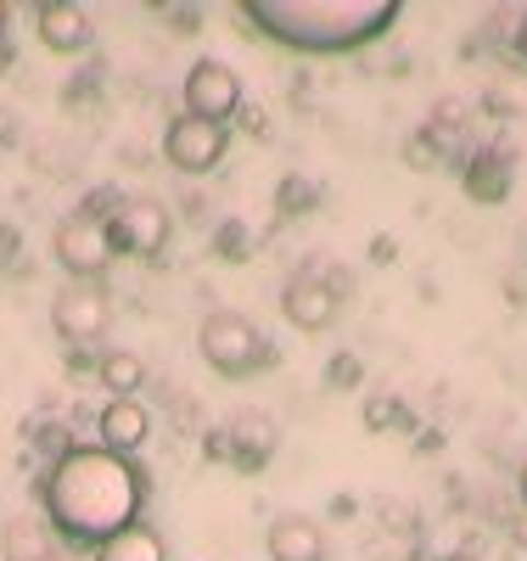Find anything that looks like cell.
Instances as JSON below:
<instances>
[{"label":"cell","mask_w":527,"mask_h":561,"mask_svg":"<svg viewBox=\"0 0 527 561\" xmlns=\"http://www.w3.org/2000/svg\"><path fill=\"white\" fill-rule=\"evenodd\" d=\"M354 511H359V500H354V494H337V500H331V517H337V523H348Z\"/></svg>","instance_id":"cell-30"},{"label":"cell","mask_w":527,"mask_h":561,"mask_svg":"<svg viewBox=\"0 0 527 561\" xmlns=\"http://www.w3.org/2000/svg\"><path fill=\"white\" fill-rule=\"evenodd\" d=\"M280 314H286V325H298V332H325V325L337 320V287L320 280L314 270H298L280 287Z\"/></svg>","instance_id":"cell-10"},{"label":"cell","mask_w":527,"mask_h":561,"mask_svg":"<svg viewBox=\"0 0 527 561\" xmlns=\"http://www.w3.org/2000/svg\"><path fill=\"white\" fill-rule=\"evenodd\" d=\"M225 433H230V466H236L242 478H259L264 466L275 460V449H280V427H275V415H270V410H259V404L236 410Z\"/></svg>","instance_id":"cell-9"},{"label":"cell","mask_w":527,"mask_h":561,"mask_svg":"<svg viewBox=\"0 0 527 561\" xmlns=\"http://www.w3.org/2000/svg\"><path fill=\"white\" fill-rule=\"evenodd\" d=\"M365 427H370V433H388V427L410 433L415 415H410V404H404L399 393H376V399H365Z\"/></svg>","instance_id":"cell-19"},{"label":"cell","mask_w":527,"mask_h":561,"mask_svg":"<svg viewBox=\"0 0 527 561\" xmlns=\"http://www.w3.org/2000/svg\"><path fill=\"white\" fill-rule=\"evenodd\" d=\"M359 382H365V359H359V354H348V348H343V354H331V359H325V388L354 393Z\"/></svg>","instance_id":"cell-22"},{"label":"cell","mask_w":527,"mask_h":561,"mask_svg":"<svg viewBox=\"0 0 527 561\" xmlns=\"http://www.w3.org/2000/svg\"><path fill=\"white\" fill-rule=\"evenodd\" d=\"M248 23L270 39H280L286 51H314L337 57L359 51L376 34H388L399 23V0H248Z\"/></svg>","instance_id":"cell-2"},{"label":"cell","mask_w":527,"mask_h":561,"mask_svg":"<svg viewBox=\"0 0 527 561\" xmlns=\"http://www.w3.org/2000/svg\"><path fill=\"white\" fill-rule=\"evenodd\" d=\"M511 62L516 68H527V12L516 18V28H511Z\"/></svg>","instance_id":"cell-26"},{"label":"cell","mask_w":527,"mask_h":561,"mask_svg":"<svg viewBox=\"0 0 527 561\" xmlns=\"http://www.w3.org/2000/svg\"><path fill=\"white\" fill-rule=\"evenodd\" d=\"M444 561H483V556H477V550H455V556H444Z\"/></svg>","instance_id":"cell-33"},{"label":"cell","mask_w":527,"mask_h":561,"mask_svg":"<svg viewBox=\"0 0 527 561\" xmlns=\"http://www.w3.org/2000/svg\"><path fill=\"white\" fill-rule=\"evenodd\" d=\"M7 28H12V7L0 0V39H7Z\"/></svg>","instance_id":"cell-32"},{"label":"cell","mask_w":527,"mask_h":561,"mask_svg":"<svg viewBox=\"0 0 527 561\" xmlns=\"http://www.w3.org/2000/svg\"><path fill=\"white\" fill-rule=\"evenodd\" d=\"M264 550H270V561H331L325 528L314 517H298V511H280L264 528Z\"/></svg>","instance_id":"cell-14"},{"label":"cell","mask_w":527,"mask_h":561,"mask_svg":"<svg viewBox=\"0 0 527 561\" xmlns=\"http://www.w3.org/2000/svg\"><path fill=\"white\" fill-rule=\"evenodd\" d=\"M180 102H185L191 118L230 124L236 113H242L248 96H242V79H236L230 62H219V57H197V62H191V73H185V84H180Z\"/></svg>","instance_id":"cell-6"},{"label":"cell","mask_w":527,"mask_h":561,"mask_svg":"<svg viewBox=\"0 0 527 561\" xmlns=\"http://www.w3.org/2000/svg\"><path fill=\"white\" fill-rule=\"evenodd\" d=\"M147 494H152V478L140 472V460L113 455L102 444H73L39 478L45 528L73 550H95L113 534L135 528L140 511H147Z\"/></svg>","instance_id":"cell-1"},{"label":"cell","mask_w":527,"mask_h":561,"mask_svg":"<svg viewBox=\"0 0 527 561\" xmlns=\"http://www.w3.org/2000/svg\"><path fill=\"white\" fill-rule=\"evenodd\" d=\"M12 62H18V51H12L7 39H0V73H12Z\"/></svg>","instance_id":"cell-31"},{"label":"cell","mask_w":527,"mask_h":561,"mask_svg":"<svg viewBox=\"0 0 527 561\" xmlns=\"http://www.w3.org/2000/svg\"><path fill=\"white\" fill-rule=\"evenodd\" d=\"M90 556L95 561H169V545H163V534L152 523H135V528L113 534L107 545H95Z\"/></svg>","instance_id":"cell-16"},{"label":"cell","mask_w":527,"mask_h":561,"mask_svg":"<svg viewBox=\"0 0 527 561\" xmlns=\"http://www.w3.org/2000/svg\"><path fill=\"white\" fill-rule=\"evenodd\" d=\"M28 438H34V449H39L45 460H62V455L73 449V433L62 427V421H39V427H28Z\"/></svg>","instance_id":"cell-23"},{"label":"cell","mask_w":527,"mask_h":561,"mask_svg":"<svg viewBox=\"0 0 527 561\" xmlns=\"http://www.w3.org/2000/svg\"><path fill=\"white\" fill-rule=\"evenodd\" d=\"M152 438V410L140 399H107L95 410V444L113 455H135L140 444Z\"/></svg>","instance_id":"cell-13"},{"label":"cell","mask_w":527,"mask_h":561,"mask_svg":"<svg viewBox=\"0 0 527 561\" xmlns=\"http://www.w3.org/2000/svg\"><path fill=\"white\" fill-rule=\"evenodd\" d=\"M23 237H18V225H0V259H18Z\"/></svg>","instance_id":"cell-29"},{"label":"cell","mask_w":527,"mask_h":561,"mask_svg":"<svg viewBox=\"0 0 527 561\" xmlns=\"http://www.w3.org/2000/svg\"><path fill=\"white\" fill-rule=\"evenodd\" d=\"M253 248H259V237H253L248 219H225V225L214 230V253H219L225 264H248Z\"/></svg>","instance_id":"cell-20"},{"label":"cell","mask_w":527,"mask_h":561,"mask_svg":"<svg viewBox=\"0 0 527 561\" xmlns=\"http://www.w3.org/2000/svg\"><path fill=\"white\" fill-rule=\"evenodd\" d=\"M449 152H455V140H444L438 129H426V124H421V129L404 140V163H410L415 174H433V169H438Z\"/></svg>","instance_id":"cell-18"},{"label":"cell","mask_w":527,"mask_h":561,"mask_svg":"<svg viewBox=\"0 0 527 561\" xmlns=\"http://www.w3.org/2000/svg\"><path fill=\"white\" fill-rule=\"evenodd\" d=\"M225 152H230V124H208V118L180 113L163 129V158L180 174H214L225 163Z\"/></svg>","instance_id":"cell-8"},{"label":"cell","mask_w":527,"mask_h":561,"mask_svg":"<svg viewBox=\"0 0 527 561\" xmlns=\"http://www.w3.org/2000/svg\"><path fill=\"white\" fill-rule=\"evenodd\" d=\"M45 561H68V556H62V550H51V556H45Z\"/></svg>","instance_id":"cell-36"},{"label":"cell","mask_w":527,"mask_h":561,"mask_svg":"<svg viewBox=\"0 0 527 561\" xmlns=\"http://www.w3.org/2000/svg\"><path fill=\"white\" fill-rule=\"evenodd\" d=\"M236 124H242L248 135H264V129H270V118H264V107H248V102H242V113H236Z\"/></svg>","instance_id":"cell-27"},{"label":"cell","mask_w":527,"mask_h":561,"mask_svg":"<svg viewBox=\"0 0 527 561\" xmlns=\"http://www.w3.org/2000/svg\"><path fill=\"white\" fill-rule=\"evenodd\" d=\"M516 539H522V545H527V523H516Z\"/></svg>","instance_id":"cell-35"},{"label":"cell","mask_w":527,"mask_h":561,"mask_svg":"<svg viewBox=\"0 0 527 561\" xmlns=\"http://www.w3.org/2000/svg\"><path fill=\"white\" fill-rule=\"evenodd\" d=\"M522 505H527V466H522Z\"/></svg>","instance_id":"cell-34"},{"label":"cell","mask_w":527,"mask_h":561,"mask_svg":"<svg viewBox=\"0 0 527 561\" xmlns=\"http://www.w3.org/2000/svg\"><path fill=\"white\" fill-rule=\"evenodd\" d=\"M370 259H376V264H393V259H399V242H393V237H376V242H370Z\"/></svg>","instance_id":"cell-28"},{"label":"cell","mask_w":527,"mask_h":561,"mask_svg":"<svg viewBox=\"0 0 527 561\" xmlns=\"http://www.w3.org/2000/svg\"><path fill=\"white\" fill-rule=\"evenodd\" d=\"M57 550V534L45 528V517H7L0 523V556L7 561H45Z\"/></svg>","instance_id":"cell-15"},{"label":"cell","mask_w":527,"mask_h":561,"mask_svg":"<svg viewBox=\"0 0 527 561\" xmlns=\"http://www.w3.org/2000/svg\"><path fill=\"white\" fill-rule=\"evenodd\" d=\"M107 320H113V298H107L102 280H68V287L51 298V325H57V337L68 348L102 343Z\"/></svg>","instance_id":"cell-5"},{"label":"cell","mask_w":527,"mask_h":561,"mask_svg":"<svg viewBox=\"0 0 527 561\" xmlns=\"http://www.w3.org/2000/svg\"><path fill=\"white\" fill-rule=\"evenodd\" d=\"M95 382H102L113 399H135L140 388H147V359L129 354V348H107L102 359H95Z\"/></svg>","instance_id":"cell-17"},{"label":"cell","mask_w":527,"mask_h":561,"mask_svg":"<svg viewBox=\"0 0 527 561\" xmlns=\"http://www.w3.org/2000/svg\"><path fill=\"white\" fill-rule=\"evenodd\" d=\"M511 185H516V147H511L505 135L494 140V147H477V152L466 158V197H471V203L494 208V203L511 197Z\"/></svg>","instance_id":"cell-11"},{"label":"cell","mask_w":527,"mask_h":561,"mask_svg":"<svg viewBox=\"0 0 527 561\" xmlns=\"http://www.w3.org/2000/svg\"><path fill=\"white\" fill-rule=\"evenodd\" d=\"M314 203H320L314 180H303V174H286V180H280V192H275V208H280V219H293V214H309Z\"/></svg>","instance_id":"cell-21"},{"label":"cell","mask_w":527,"mask_h":561,"mask_svg":"<svg viewBox=\"0 0 527 561\" xmlns=\"http://www.w3.org/2000/svg\"><path fill=\"white\" fill-rule=\"evenodd\" d=\"M34 34H39L45 51L73 57L95 39V23H90L84 7H73V0H45V7H34Z\"/></svg>","instance_id":"cell-12"},{"label":"cell","mask_w":527,"mask_h":561,"mask_svg":"<svg viewBox=\"0 0 527 561\" xmlns=\"http://www.w3.org/2000/svg\"><path fill=\"white\" fill-rule=\"evenodd\" d=\"M203 460L230 466V433H225V427H208V433H203Z\"/></svg>","instance_id":"cell-24"},{"label":"cell","mask_w":527,"mask_h":561,"mask_svg":"<svg viewBox=\"0 0 527 561\" xmlns=\"http://www.w3.org/2000/svg\"><path fill=\"white\" fill-rule=\"evenodd\" d=\"M95 359H102V354H90V348H68V377H95Z\"/></svg>","instance_id":"cell-25"},{"label":"cell","mask_w":527,"mask_h":561,"mask_svg":"<svg viewBox=\"0 0 527 561\" xmlns=\"http://www.w3.org/2000/svg\"><path fill=\"white\" fill-rule=\"evenodd\" d=\"M51 259L73 275V280H102L107 264H113V248H107V225L90 219V214H62L57 230H51Z\"/></svg>","instance_id":"cell-7"},{"label":"cell","mask_w":527,"mask_h":561,"mask_svg":"<svg viewBox=\"0 0 527 561\" xmlns=\"http://www.w3.org/2000/svg\"><path fill=\"white\" fill-rule=\"evenodd\" d=\"M169 230L174 219L158 197H124L118 214L107 219V248L113 259H158L169 248Z\"/></svg>","instance_id":"cell-4"},{"label":"cell","mask_w":527,"mask_h":561,"mask_svg":"<svg viewBox=\"0 0 527 561\" xmlns=\"http://www.w3.org/2000/svg\"><path fill=\"white\" fill-rule=\"evenodd\" d=\"M197 354L208 359V370H219L225 382H242V377H259L264 365H275V348L264 343V332L236 314V309H208L203 325H197Z\"/></svg>","instance_id":"cell-3"}]
</instances>
